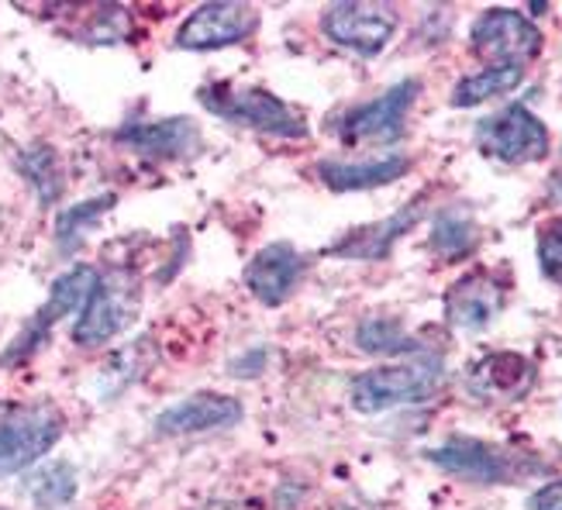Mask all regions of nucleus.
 I'll list each match as a JSON object with an SVG mask.
<instances>
[{
  "label": "nucleus",
  "mask_w": 562,
  "mask_h": 510,
  "mask_svg": "<svg viewBox=\"0 0 562 510\" xmlns=\"http://www.w3.org/2000/svg\"><path fill=\"white\" fill-rule=\"evenodd\" d=\"M539 265L552 283L562 286V217L546 225L539 235Z\"/></svg>",
  "instance_id": "26"
},
{
  "label": "nucleus",
  "mask_w": 562,
  "mask_h": 510,
  "mask_svg": "<svg viewBox=\"0 0 562 510\" xmlns=\"http://www.w3.org/2000/svg\"><path fill=\"white\" fill-rule=\"evenodd\" d=\"M259 29L252 4H201L177 32V45L187 53H211L235 42H246Z\"/></svg>",
  "instance_id": "9"
},
{
  "label": "nucleus",
  "mask_w": 562,
  "mask_h": 510,
  "mask_svg": "<svg viewBox=\"0 0 562 510\" xmlns=\"http://www.w3.org/2000/svg\"><path fill=\"white\" fill-rule=\"evenodd\" d=\"M531 379V362L518 352H491L476 366H470L467 386L470 394L483 400H507L518 397Z\"/></svg>",
  "instance_id": "16"
},
{
  "label": "nucleus",
  "mask_w": 562,
  "mask_h": 510,
  "mask_svg": "<svg viewBox=\"0 0 562 510\" xmlns=\"http://www.w3.org/2000/svg\"><path fill=\"white\" fill-rule=\"evenodd\" d=\"M24 490H29V500L38 510H63L66 503H72V497H77L80 476L69 463H45L29 473Z\"/></svg>",
  "instance_id": "20"
},
{
  "label": "nucleus",
  "mask_w": 562,
  "mask_h": 510,
  "mask_svg": "<svg viewBox=\"0 0 562 510\" xmlns=\"http://www.w3.org/2000/svg\"><path fill=\"white\" fill-rule=\"evenodd\" d=\"M114 207V193H104V197H93V201H80L77 207L63 211V217L56 222V241L63 252L80 249V241L87 238L90 228L101 225V217Z\"/></svg>",
  "instance_id": "24"
},
{
  "label": "nucleus",
  "mask_w": 562,
  "mask_h": 510,
  "mask_svg": "<svg viewBox=\"0 0 562 510\" xmlns=\"http://www.w3.org/2000/svg\"><path fill=\"white\" fill-rule=\"evenodd\" d=\"M325 35L352 48L356 56H380L397 32V11L390 4H331L322 18Z\"/></svg>",
  "instance_id": "8"
},
{
  "label": "nucleus",
  "mask_w": 562,
  "mask_h": 510,
  "mask_svg": "<svg viewBox=\"0 0 562 510\" xmlns=\"http://www.w3.org/2000/svg\"><path fill=\"white\" fill-rule=\"evenodd\" d=\"M66 431V418L53 404L18 407L0 418V479L32 469L56 449Z\"/></svg>",
  "instance_id": "3"
},
{
  "label": "nucleus",
  "mask_w": 562,
  "mask_h": 510,
  "mask_svg": "<svg viewBox=\"0 0 562 510\" xmlns=\"http://www.w3.org/2000/svg\"><path fill=\"white\" fill-rule=\"evenodd\" d=\"M356 342H359V349L373 352V355H397V352L414 349V342L404 335V328H397L394 321H383V318L362 321L356 331Z\"/></svg>",
  "instance_id": "25"
},
{
  "label": "nucleus",
  "mask_w": 562,
  "mask_h": 510,
  "mask_svg": "<svg viewBox=\"0 0 562 510\" xmlns=\"http://www.w3.org/2000/svg\"><path fill=\"white\" fill-rule=\"evenodd\" d=\"M428 458L438 469L456 473V476L473 479V483H501V479L515 476L510 458L497 445L480 442V439H452L446 445L431 449Z\"/></svg>",
  "instance_id": "15"
},
{
  "label": "nucleus",
  "mask_w": 562,
  "mask_h": 510,
  "mask_svg": "<svg viewBox=\"0 0 562 510\" xmlns=\"http://www.w3.org/2000/svg\"><path fill=\"white\" fill-rule=\"evenodd\" d=\"M411 169L404 156H390V159H370V162H322V180L335 193H352V190H373L383 183L401 180Z\"/></svg>",
  "instance_id": "17"
},
{
  "label": "nucleus",
  "mask_w": 562,
  "mask_h": 510,
  "mask_svg": "<svg viewBox=\"0 0 562 510\" xmlns=\"http://www.w3.org/2000/svg\"><path fill=\"white\" fill-rule=\"evenodd\" d=\"M470 45L491 66H525L542 53V32L521 11L494 8L476 18Z\"/></svg>",
  "instance_id": "7"
},
{
  "label": "nucleus",
  "mask_w": 562,
  "mask_h": 510,
  "mask_svg": "<svg viewBox=\"0 0 562 510\" xmlns=\"http://www.w3.org/2000/svg\"><path fill=\"white\" fill-rule=\"evenodd\" d=\"M418 93H422L418 80H401L397 87H390L386 93L376 97V101L356 107L346 121H341V138L349 145L397 141L404 135V117H407L411 104L418 101Z\"/></svg>",
  "instance_id": "10"
},
{
  "label": "nucleus",
  "mask_w": 562,
  "mask_h": 510,
  "mask_svg": "<svg viewBox=\"0 0 562 510\" xmlns=\"http://www.w3.org/2000/svg\"><path fill=\"white\" fill-rule=\"evenodd\" d=\"M149 366H153V342L149 338H138V342L114 352L101 366V376H97V394H101L104 400L125 394L128 386H135L145 376Z\"/></svg>",
  "instance_id": "19"
},
{
  "label": "nucleus",
  "mask_w": 562,
  "mask_h": 510,
  "mask_svg": "<svg viewBox=\"0 0 562 510\" xmlns=\"http://www.w3.org/2000/svg\"><path fill=\"white\" fill-rule=\"evenodd\" d=\"M201 101L235 125L256 128L262 135H280V138H307V121L290 111L280 97L256 90V87H204Z\"/></svg>",
  "instance_id": "4"
},
{
  "label": "nucleus",
  "mask_w": 562,
  "mask_h": 510,
  "mask_svg": "<svg viewBox=\"0 0 562 510\" xmlns=\"http://www.w3.org/2000/svg\"><path fill=\"white\" fill-rule=\"evenodd\" d=\"M521 77H525V66H486L456 83L452 107H476L483 101H494V97H504L515 87H521Z\"/></svg>",
  "instance_id": "21"
},
{
  "label": "nucleus",
  "mask_w": 562,
  "mask_h": 510,
  "mask_svg": "<svg viewBox=\"0 0 562 510\" xmlns=\"http://www.w3.org/2000/svg\"><path fill=\"white\" fill-rule=\"evenodd\" d=\"M301 276H304V256L293 246H286V241L266 246L246 265L249 294L262 304H270V307H280L293 294V286L301 283Z\"/></svg>",
  "instance_id": "13"
},
{
  "label": "nucleus",
  "mask_w": 562,
  "mask_h": 510,
  "mask_svg": "<svg viewBox=\"0 0 562 510\" xmlns=\"http://www.w3.org/2000/svg\"><path fill=\"white\" fill-rule=\"evenodd\" d=\"M422 207L411 204L404 211H397L394 217H383V222L376 225H366V228H356L352 235H346L338 241V246L331 249V256H349V259H380L390 252V246L414 228V222H418Z\"/></svg>",
  "instance_id": "18"
},
{
  "label": "nucleus",
  "mask_w": 562,
  "mask_h": 510,
  "mask_svg": "<svg viewBox=\"0 0 562 510\" xmlns=\"http://www.w3.org/2000/svg\"><path fill=\"white\" fill-rule=\"evenodd\" d=\"M117 141L135 149L138 156H149L159 162H177V159H190L201 149V132L187 117H166V121H149V125L121 128Z\"/></svg>",
  "instance_id": "14"
},
{
  "label": "nucleus",
  "mask_w": 562,
  "mask_h": 510,
  "mask_svg": "<svg viewBox=\"0 0 562 510\" xmlns=\"http://www.w3.org/2000/svg\"><path fill=\"white\" fill-rule=\"evenodd\" d=\"M142 310V286L128 270H111L104 276H97L90 297L72 328V342L83 349L108 345L111 338H117Z\"/></svg>",
  "instance_id": "2"
},
{
  "label": "nucleus",
  "mask_w": 562,
  "mask_h": 510,
  "mask_svg": "<svg viewBox=\"0 0 562 510\" xmlns=\"http://www.w3.org/2000/svg\"><path fill=\"white\" fill-rule=\"evenodd\" d=\"M241 421V404L228 394H193L156 418V431L166 439H190V434L228 431Z\"/></svg>",
  "instance_id": "11"
},
{
  "label": "nucleus",
  "mask_w": 562,
  "mask_h": 510,
  "mask_svg": "<svg viewBox=\"0 0 562 510\" xmlns=\"http://www.w3.org/2000/svg\"><path fill=\"white\" fill-rule=\"evenodd\" d=\"M18 169L21 177L29 180L38 193L42 204H56L63 197V166H59V156L48 149V145H32V149H24L18 156Z\"/></svg>",
  "instance_id": "22"
},
{
  "label": "nucleus",
  "mask_w": 562,
  "mask_h": 510,
  "mask_svg": "<svg viewBox=\"0 0 562 510\" xmlns=\"http://www.w3.org/2000/svg\"><path fill=\"white\" fill-rule=\"evenodd\" d=\"M531 510H562V479L555 483H546L542 490H535L531 500H528Z\"/></svg>",
  "instance_id": "27"
},
{
  "label": "nucleus",
  "mask_w": 562,
  "mask_h": 510,
  "mask_svg": "<svg viewBox=\"0 0 562 510\" xmlns=\"http://www.w3.org/2000/svg\"><path fill=\"white\" fill-rule=\"evenodd\" d=\"M504 310V290L491 273H470L449 286L446 294V321L456 331H486Z\"/></svg>",
  "instance_id": "12"
},
{
  "label": "nucleus",
  "mask_w": 562,
  "mask_h": 510,
  "mask_svg": "<svg viewBox=\"0 0 562 510\" xmlns=\"http://www.w3.org/2000/svg\"><path fill=\"white\" fill-rule=\"evenodd\" d=\"M93 283H97V273L90 270V265H77V270L63 273L53 283V290H48L45 304L32 314L29 325L21 328V335L4 349V355H0V366H18V362L32 359L42 349L45 338L53 335V325L56 321H63L66 314H72V310H83Z\"/></svg>",
  "instance_id": "5"
},
{
  "label": "nucleus",
  "mask_w": 562,
  "mask_h": 510,
  "mask_svg": "<svg viewBox=\"0 0 562 510\" xmlns=\"http://www.w3.org/2000/svg\"><path fill=\"white\" fill-rule=\"evenodd\" d=\"M476 238H480V231L473 225V217L459 214V211L438 214L435 225H431V249L442 256V259H462V256H470L476 249Z\"/></svg>",
  "instance_id": "23"
},
{
  "label": "nucleus",
  "mask_w": 562,
  "mask_h": 510,
  "mask_svg": "<svg viewBox=\"0 0 562 510\" xmlns=\"http://www.w3.org/2000/svg\"><path fill=\"white\" fill-rule=\"evenodd\" d=\"M476 145L483 156H491L497 162H510V166L539 162L549 156V128L525 104H510L480 121Z\"/></svg>",
  "instance_id": "6"
},
{
  "label": "nucleus",
  "mask_w": 562,
  "mask_h": 510,
  "mask_svg": "<svg viewBox=\"0 0 562 510\" xmlns=\"http://www.w3.org/2000/svg\"><path fill=\"white\" fill-rule=\"evenodd\" d=\"M446 383V362L435 352H422L407 362H394V366H376L366 370L352 379L349 400L359 415H383L390 407L404 404H422L435 397Z\"/></svg>",
  "instance_id": "1"
}]
</instances>
